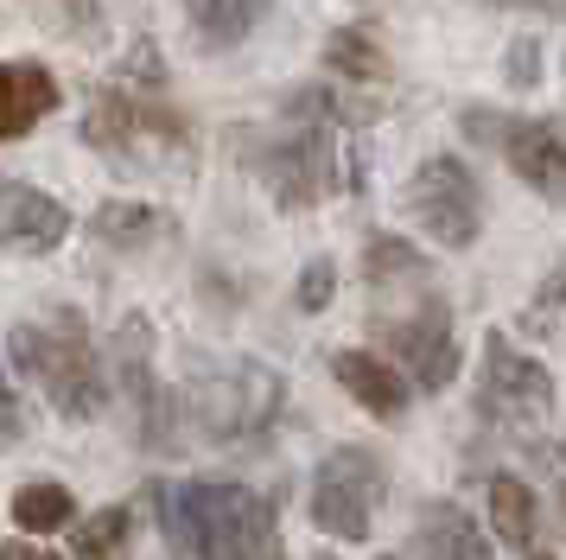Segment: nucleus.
I'll return each mask as SVG.
<instances>
[{
    "instance_id": "1",
    "label": "nucleus",
    "mask_w": 566,
    "mask_h": 560,
    "mask_svg": "<svg viewBox=\"0 0 566 560\" xmlns=\"http://www.w3.org/2000/svg\"><path fill=\"white\" fill-rule=\"evenodd\" d=\"M179 504H185V554H198V560H286L274 509L249 484L198 478V484H179Z\"/></svg>"
},
{
    "instance_id": "2",
    "label": "nucleus",
    "mask_w": 566,
    "mask_h": 560,
    "mask_svg": "<svg viewBox=\"0 0 566 560\" xmlns=\"http://www.w3.org/2000/svg\"><path fill=\"white\" fill-rule=\"evenodd\" d=\"M286 407V382L255 363V356H235V363H205L191 370V388H185V414L205 427V439L217 446H242V439H261V433L281 421Z\"/></svg>"
},
{
    "instance_id": "3",
    "label": "nucleus",
    "mask_w": 566,
    "mask_h": 560,
    "mask_svg": "<svg viewBox=\"0 0 566 560\" xmlns=\"http://www.w3.org/2000/svg\"><path fill=\"white\" fill-rule=\"evenodd\" d=\"M7 356L20 363V376H32L52 395L64 421H90L103 407V370H96V351L83 338L77 312H57L52 325H13Z\"/></svg>"
},
{
    "instance_id": "4",
    "label": "nucleus",
    "mask_w": 566,
    "mask_h": 560,
    "mask_svg": "<svg viewBox=\"0 0 566 560\" xmlns=\"http://www.w3.org/2000/svg\"><path fill=\"white\" fill-rule=\"evenodd\" d=\"M242 166L274 191L281 210H312V204L337 191V185H357V166H344L325 127L286 122L281 134H249L242 141Z\"/></svg>"
},
{
    "instance_id": "5",
    "label": "nucleus",
    "mask_w": 566,
    "mask_h": 560,
    "mask_svg": "<svg viewBox=\"0 0 566 560\" xmlns=\"http://www.w3.org/2000/svg\"><path fill=\"white\" fill-rule=\"evenodd\" d=\"M83 141L108 153L115 166H154V153H185V122L166 108V96L103 83L83 115Z\"/></svg>"
},
{
    "instance_id": "6",
    "label": "nucleus",
    "mask_w": 566,
    "mask_h": 560,
    "mask_svg": "<svg viewBox=\"0 0 566 560\" xmlns=\"http://www.w3.org/2000/svg\"><path fill=\"white\" fill-rule=\"evenodd\" d=\"M464 141L503 153L515 173L535 185L547 204H566V141L547 122H528V115H503V108H464L459 115Z\"/></svg>"
},
{
    "instance_id": "7",
    "label": "nucleus",
    "mask_w": 566,
    "mask_h": 560,
    "mask_svg": "<svg viewBox=\"0 0 566 560\" xmlns=\"http://www.w3.org/2000/svg\"><path fill=\"white\" fill-rule=\"evenodd\" d=\"M408 210L427 224L433 242H446V249H471L478 229H484V191H478L471 166L452 159V153H433V159L408 178Z\"/></svg>"
},
{
    "instance_id": "8",
    "label": "nucleus",
    "mask_w": 566,
    "mask_h": 560,
    "mask_svg": "<svg viewBox=\"0 0 566 560\" xmlns=\"http://www.w3.org/2000/svg\"><path fill=\"white\" fill-rule=\"evenodd\" d=\"M382 458L363 453V446H344L318 465L312 478V522L337 541H363L369 522H376V504H382Z\"/></svg>"
},
{
    "instance_id": "9",
    "label": "nucleus",
    "mask_w": 566,
    "mask_h": 560,
    "mask_svg": "<svg viewBox=\"0 0 566 560\" xmlns=\"http://www.w3.org/2000/svg\"><path fill=\"white\" fill-rule=\"evenodd\" d=\"M478 407H484L490 421H503V427H535L554 414V376L541 370L535 356H522L503 338V331H490L484 338V382H478Z\"/></svg>"
},
{
    "instance_id": "10",
    "label": "nucleus",
    "mask_w": 566,
    "mask_h": 560,
    "mask_svg": "<svg viewBox=\"0 0 566 560\" xmlns=\"http://www.w3.org/2000/svg\"><path fill=\"white\" fill-rule=\"evenodd\" d=\"M115 376H122V395L134 407V427L147 446H166V402H159V382H154V325L134 312L115 325Z\"/></svg>"
},
{
    "instance_id": "11",
    "label": "nucleus",
    "mask_w": 566,
    "mask_h": 560,
    "mask_svg": "<svg viewBox=\"0 0 566 560\" xmlns=\"http://www.w3.org/2000/svg\"><path fill=\"white\" fill-rule=\"evenodd\" d=\"M71 236V210L27 178H0V249L13 255H52Z\"/></svg>"
},
{
    "instance_id": "12",
    "label": "nucleus",
    "mask_w": 566,
    "mask_h": 560,
    "mask_svg": "<svg viewBox=\"0 0 566 560\" xmlns=\"http://www.w3.org/2000/svg\"><path fill=\"white\" fill-rule=\"evenodd\" d=\"M395 351H401V363L413 370L420 388H446L459 376V338H452L446 305H427L420 319H401L395 325Z\"/></svg>"
},
{
    "instance_id": "13",
    "label": "nucleus",
    "mask_w": 566,
    "mask_h": 560,
    "mask_svg": "<svg viewBox=\"0 0 566 560\" xmlns=\"http://www.w3.org/2000/svg\"><path fill=\"white\" fill-rule=\"evenodd\" d=\"M332 376L357 395L376 421H401V407H408V382L401 370L376 351H332Z\"/></svg>"
},
{
    "instance_id": "14",
    "label": "nucleus",
    "mask_w": 566,
    "mask_h": 560,
    "mask_svg": "<svg viewBox=\"0 0 566 560\" xmlns=\"http://www.w3.org/2000/svg\"><path fill=\"white\" fill-rule=\"evenodd\" d=\"M57 108V76L45 64H0V141H20Z\"/></svg>"
},
{
    "instance_id": "15",
    "label": "nucleus",
    "mask_w": 566,
    "mask_h": 560,
    "mask_svg": "<svg viewBox=\"0 0 566 560\" xmlns=\"http://www.w3.org/2000/svg\"><path fill=\"white\" fill-rule=\"evenodd\" d=\"M268 0H185V20H191V45L205 51H230L242 45L261 25Z\"/></svg>"
},
{
    "instance_id": "16",
    "label": "nucleus",
    "mask_w": 566,
    "mask_h": 560,
    "mask_svg": "<svg viewBox=\"0 0 566 560\" xmlns=\"http://www.w3.org/2000/svg\"><path fill=\"white\" fill-rule=\"evenodd\" d=\"M382 115V102H357L344 90H325V83H300L286 90V122H306V127H363Z\"/></svg>"
},
{
    "instance_id": "17",
    "label": "nucleus",
    "mask_w": 566,
    "mask_h": 560,
    "mask_svg": "<svg viewBox=\"0 0 566 560\" xmlns=\"http://www.w3.org/2000/svg\"><path fill=\"white\" fill-rule=\"evenodd\" d=\"M325 71L350 76V83H382L388 76V51L369 25H337L325 39Z\"/></svg>"
},
{
    "instance_id": "18",
    "label": "nucleus",
    "mask_w": 566,
    "mask_h": 560,
    "mask_svg": "<svg viewBox=\"0 0 566 560\" xmlns=\"http://www.w3.org/2000/svg\"><path fill=\"white\" fill-rule=\"evenodd\" d=\"M420 560H484V535L478 522L464 516V509H427V522H420Z\"/></svg>"
},
{
    "instance_id": "19",
    "label": "nucleus",
    "mask_w": 566,
    "mask_h": 560,
    "mask_svg": "<svg viewBox=\"0 0 566 560\" xmlns=\"http://www.w3.org/2000/svg\"><path fill=\"white\" fill-rule=\"evenodd\" d=\"M490 529L503 535V548L535 541V497L522 478H490Z\"/></svg>"
},
{
    "instance_id": "20",
    "label": "nucleus",
    "mask_w": 566,
    "mask_h": 560,
    "mask_svg": "<svg viewBox=\"0 0 566 560\" xmlns=\"http://www.w3.org/2000/svg\"><path fill=\"white\" fill-rule=\"evenodd\" d=\"M77 516V497L64 490V484H20L13 490V522L27 535H52V529H64Z\"/></svg>"
},
{
    "instance_id": "21",
    "label": "nucleus",
    "mask_w": 566,
    "mask_h": 560,
    "mask_svg": "<svg viewBox=\"0 0 566 560\" xmlns=\"http://www.w3.org/2000/svg\"><path fill=\"white\" fill-rule=\"evenodd\" d=\"M96 236H103L108 249H147V242H154L159 229H166V217H159L154 204H103V210H96Z\"/></svg>"
},
{
    "instance_id": "22",
    "label": "nucleus",
    "mask_w": 566,
    "mask_h": 560,
    "mask_svg": "<svg viewBox=\"0 0 566 560\" xmlns=\"http://www.w3.org/2000/svg\"><path fill=\"white\" fill-rule=\"evenodd\" d=\"M128 541H134V516L122 504H108L77 529V560H128Z\"/></svg>"
},
{
    "instance_id": "23",
    "label": "nucleus",
    "mask_w": 566,
    "mask_h": 560,
    "mask_svg": "<svg viewBox=\"0 0 566 560\" xmlns=\"http://www.w3.org/2000/svg\"><path fill=\"white\" fill-rule=\"evenodd\" d=\"M363 268H369V280H376V287H388V280H427V255L408 249L401 236H369Z\"/></svg>"
},
{
    "instance_id": "24",
    "label": "nucleus",
    "mask_w": 566,
    "mask_h": 560,
    "mask_svg": "<svg viewBox=\"0 0 566 560\" xmlns=\"http://www.w3.org/2000/svg\"><path fill=\"white\" fill-rule=\"evenodd\" d=\"M39 13H52L57 32L77 39V45H90V39L103 32V7H96V0H39Z\"/></svg>"
},
{
    "instance_id": "25",
    "label": "nucleus",
    "mask_w": 566,
    "mask_h": 560,
    "mask_svg": "<svg viewBox=\"0 0 566 560\" xmlns=\"http://www.w3.org/2000/svg\"><path fill=\"white\" fill-rule=\"evenodd\" d=\"M332 293H337V268H332V261H306V274H300V287H293L300 312H325Z\"/></svg>"
},
{
    "instance_id": "26",
    "label": "nucleus",
    "mask_w": 566,
    "mask_h": 560,
    "mask_svg": "<svg viewBox=\"0 0 566 560\" xmlns=\"http://www.w3.org/2000/svg\"><path fill=\"white\" fill-rule=\"evenodd\" d=\"M535 76H541V45L535 39H515L510 45V83L515 90H535Z\"/></svg>"
},
{
    "instance_id": "27",
    "label": "nucleus",
    "mask_w": 566,
    "mask_h": 560,
    "mask_svg": "<svg viewBox=\"0 0 566 560\" xmlns=\"http://www.w3.org/2000/svg\"><path fill=\"white\" fill-rule=\"evenodd\" d=\"M27 433V414H20V395H13V382L0 376V446H13Z\"/></svg>"
},
{
    "instance_id": "28",
    "label": "nucleus",
    "mask_w": 566,
    "mask_h": 560,
    "mask_svg": "<svg viewBox=\"0 0 566 560\" xmlns=\"http://www.w3.org/2000/svg\"><path fill=\"white\" fill-rule=\"evenodd\" d=\"M0 560H57V554L39 548V541H0Z\"/></svg>"
},
{
    "instance_id": "29",
    "label": "nucleus",
    "mask_w": 566,
    "mask_h": 560,
    "mask_svg": "<svg viewBox=\"0 0 566 560\" xmlns=\"http://www.w3.org/2000/svg\"><path fill=\"white\" fill-rule=\"evenodd\" d=\"M535 305H541V312H547V305H566V268H560V274H547V280H541Z\"/></svg>"
},
{
    "instance_id": "30",
    "label": "nucleus",
    "mask_w": 566,
    "mask_h": 560,
    "mask_svg": "<svg viewBox=\"0 0 566 560\" xmlns=\"http://www.w3.org/2000/svg\"><path fill=\"white\" fill-rule=\"evenodd\" d=\"M496 7H541V13H566V0H496Z\"/></svg>"
},
{
    "instance_id": "31",
    "label": "nucleus",
    "mask_w": 566,
    "mask_h": 560,
    "mask_svg": "<svg viewBox=\"0 0 566 560\" xmlns=\"http://www.w3.org/2000/svg\"><path fill=\"white\" fill-rule=\"evenodd\" d=\"M535 560H547V554H535Z\"/></svg>"
}]
</instances>
